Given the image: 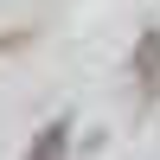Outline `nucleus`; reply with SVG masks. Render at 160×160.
I'll return each instance as SVG.
<instances>
[{
	"label": "nucleus",
	"mask_w": 160,
	"mask_h": 160,
	"mask_svg": "<svg viewBox=\"0 0 160 160\" xmlns=\"http://www.w3.org/2000/svg\"><path fill=\"white\" fill-rule=\"evenodd\" d=\"M64 154H71V115H51V122L38 128V141H32L26 160H64Z\"/></svg>",
	"instance_id": "f257e3e1"
}]
</instances>
